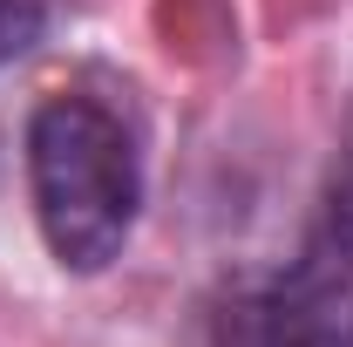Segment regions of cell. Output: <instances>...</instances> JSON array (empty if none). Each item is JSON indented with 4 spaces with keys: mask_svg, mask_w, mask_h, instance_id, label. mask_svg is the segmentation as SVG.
Returning <instances> with one entry per match:
<instances>
[{
    "mask_svg": "<svg viewBox=\"0 0 353 347\" xmlns=\"http://www.w3.org/2000/svg\"><path fill=\"white\" fill-rule=\"evenodd\" d=\"M218 347H353V150L299 259L218 306Z\"/></svg>",
    "mask_w": 353,
    "mask_h": 347,
    "instance_id": "2",
    "label": "cell"
},
{
    "mask_svg": "<svg viewBox=\"0 0 353 347\" xmlns=\"http://www.w3.org/2000/svg\"><path fill=\"white\" fill-rule=\"evenodd\" d=\"M28 191L48 259L61 272H109L143 212L130 123L95 95H48L28 116Z\"/></svg>",
    "mask_w": 353,
    "mask_h": 347,
    "instance_id": "1",
    "label": "cell"
},
{
    "mask_svg": "<svg viewBox=\"0 0 353 347\" xmlns=\"http://www.w3.org/2000/svg\"><path fill=\"white\" fill-rule=\"evenodd\" d=\"M48 35V0H0V62H21Z\"/></svg>",
    "mask_w": 353,
    "mask_h": 347,
    "instance_id": "3",
    "label": "cell"
}]
</instances>
